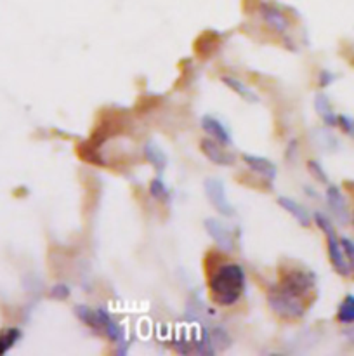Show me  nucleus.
I'll list each match as a JSON object with an SVG mask.
<instances>
[{
	"label": "nucleus",
	"mask_w": 354,
	"mask_h": 356,
	"mask_svg": "<svg viewBox=\"0 0 354 356\" xmlns=\"http://www.w3.org/2000/svg\"><path fill=\"white\" fill-rule=\"evenodd\" d=\"M144 155L158 174H162V172L165 171V167H167V155H165L164 150H162L157 143L153 141L146 143Z\"/></svg>",
	"instance_id": "4468645a"
},
{
	"label": "nucleus",
	"mask_w": 354,
	"mask_h": 356,
	"mask_svg": "<svg viewBox=\"0 0 354 356\" xmlns=\"http://www.w3.org/2000/svg\"><path fill=\"white\" fill-rule=\"evenodd\" d=\"M333 82V75L328 73V71H321V77H320V86L321 87H327L328 84H332Z\"/></svg>",
	"instance_id": "b1692460"
},
{
	"label": "nucleus",
	"mask_w": 354,
	"mask_h": 356,
	"mask_svg": "<svg viewBox=\"0 0 354 356\" xmlns=\"http://www.w3.org/2000/svg\"><path fill=\"white\" fill-rule=\"evenodd\" d=\"M337 123H339V126L342 127L344 132H347V134H349V136H353V138H354V122H353V119H349V117H346V115H339V117H337Z\"/></svg>",
	"instance_id": "5701e85b"
},
{
	"label": "nucleus",
	"mask_w": 354,
	"mask_h": 356,
	"mask_svg": "<svg viewBox=\"0 0 354 356\" xmlns=\"http://www.w3.org/2000/svg\"><path fill=\"white\" fill-rule=\"evenodd\" d=\"M200 123H201V129L205 130L210 138L216 139L217 143H220V145H224V146L231 145V136H229L227 129L219 122V120L214 119V117H210V115H205V117H201Z\"/></svg>",
	"instance_id": "9d476101"
},
{
	"label": "nucleus",
	"mask_w": 354,
	"mask_h": 356,
	"mask_svg": "<svg viewBox=\"0 0 354 356\" xmlns=\"http://www.w3.org/2000/svg\"><path fill=\"white\" fill-rule=\"evenodd\" d=\"M149 193L158 202H164V204L170 202V191H168L167 185L160 178L151 179V182H149Z\"/></svg>",
	"instance_id": "f3484780"
},
{
	"label": "nucleus",
	"mask_w": 354,
	"mask_h": 356,
	"mask_svg": "<svg viewBox=\"0 0 354 356\" xmlns=\"http://www.w3.org/2000/svg\"><path fill=\"white\" fill-rule=\"evenodd\" d=\"M243 162H245L246 165L255 172V174L268 179V181H273V179L276 178V165L271 162V160L264 158V156L243 155Z\"/></svg>",
	"instance_id": "9b49d317"
},
{
	"label": "nucleus",
	"mask_w": 354,
	"mask_h": 356,
	"mask_svg": "<svg viewBox=\"0 0 354 356\" xmlns=\"http://www.w3.org/2000/svg\"><path fill=\"white\" fill-rule=\"evenodd\" d=\"M314 221H316L318 228H320V230L325 233V237H327V249H328V256H330V263H332V266L336 268V271L339 273V275L349 276L351 266L346 259V254H344L342 244H340L336 231H333L332 223H330L323 214H314Z\"/></svg>",
	"instance_id": "20e7f679"
},
{
	"label": "nucleus",
	"mask_w": 354,
	"mask_h": 356,
	"mask_svg": "<svg viewBox=\"0 0 354 356\" xmlns=\"http://www.w3.org/2000/svg\"><path fill=\"white\" fill-rule=\"evenodd\" d=\"M19 339H21V331H18V329H9V331L2 332L0 334V355L8 353Z\"/></svg>",
	"instance_id": "6ab92c4d"
},
{
	"label": "nucleus",
	"mask_w": 354,
	"mask_h": 356,
	"mask_svg": "<svg viewBox=\"0 0 354 356\" xmlns=\"http://www.w3.org/2000/svg\"><path fill=\"white\" fill-rule=\"evenodd\" d=\"M337 318L340 323H354V296H346L340 302L339 311H337Z\"/></svg>",
	"instance_id": "a211bd4d"
},
{
	"label": "nucleus",
	"mask_w": 354,
	"mask_h": 356,
	"mask_svg": "<svg viewBox=\"0 0 354 356\" xmlns=\"http://www.w3.org/2000/svg\"><path fill=\"white\" fill-rule=\"evenodd\" d=\"M51 296L58 300L66 299V297L70 296V287L64 285V283H58V285H54L53 290H51Z\"/></svg>",
	"instance_id": "4be33fe9"
},
{
	"label": "nucleus",
	"mask_w": 354,
	"mask_h": 356,
	"mask_svg": "<svg viewBox=\"0 0 354 356\" xmlns=\"http://www.w3.org/2000/svg\"><path fill=\"white\" fill-rule=\"evenodd\" d=\"M268 305L275 315H278L283 320H299L306 313L304 299L294 296L278 283L269 287L268 290Z\"/></svg>",
	"instance_id": "7ed1b4c3"
},
{
	"label": "nucleus",
	"mask_w": 354,
	"mask_h": 356,
	"mask_svg": "<svg viewBox=\"0 0 354 356\" xmlns=\"http://www.w3.org/2000/svg\"><path fill=\"white\" fill-rule=\"evenodd\" d=\"M261 14L264 18L266 25L271 28L276 34H285L288 28V18L285 16V12L280 8H276L273 4H262L261 5Z\"/></svg>",
	"instance_id": "1a4fd4ad"
},
{
	"label": "nucleus",
	"mask_w": 354,
	"mask_h": 356,
	"mask_svg": "<svg viewBox=\"0 0 354 356\" xmlns=\"http://www.w3.org/2000/svg\"><path fill=\"white\" fill-rule=\"evenodd\" d=\"M278 285L301 299H306L316 287V276L313 271L304 270V268H288L281 271Z\"/></svg>",
	"instance_id": "39448f33"
},
{
	"label": "nucleus",
	"mask_w": 354,
	"mask_h": 356,
	"mask_svg": "<svg viewBox=\"0 0 354 356\" xmlns=\"http://www.w3.org/2000/svg\"><path fill=\"white\" fill-rule=\"evenodd\" d=\"M340 244H342L344 254H346V259H347V263H349L351 270L354 271V241L349 240V238H342Z\"/></svg>",
	"instance_id": "412c9836"
},
{
	"label": "nucleus",
	"mask_w": 354,
	"mask_h": 356,
	"mask_svg": "<svg viewBox=\"0 0 354 356\" xmlns=\"http://www.w3.org/2000/svg\"><path fill=\"white\" fill-rule=\"evenodd\" d=\"M203 189H205V195L209 198V202L212 204V207L216 209L219 214L223 215H233L235 214V209H233L231 202L227 198L226 189H224V185L216 178H209L205 179L203 182Z\"/></svg>",
	"instance_id": "423d86ee"
},
{
	"label": "nucleus",
	"mask_w": 354,
	"mask_h": 356,
	"mask_svg": "<svg viewBox=\"0 0 354 356\" xmlns=\"http://www.w3.org/2000/svg\"><path fill=\"white\" fill-rule=\"evenodd\" d=\"M75 316L84 322L86 325H89L92 331L99 332V334L106 335L110 341H113L115 344H122L125 341V335H123V329L120 327V323L110 315L106 309L103 308H89L86 305H79L73 308Z\"/></svg>",
	"instance_id": "f03ea898"
},
{
	"label": "nucleus",
	"mask_w": 354,
	"mask_h": 356,
	"mask_svg": "<svg viewBox=\"0 0 354 356\" xmlns=\"http://www.w3.org/2000/svg\"><path fill=\"white\" fill-rule=\"evenodd\" d=\"M245 271L236 263L220 264L209 276L210 297L223 308L236 305L245 294Z\"/></svg>",
	"instance_id": "f257e3e1"
},
{
	"label": "nucleus",
	"mask_w": 354,
	"mask_h": 356,
	"mask_svg": "<svg viewBox=\"0 0 354 356\" xmlns=\"http://www.w3.org/2000/svg\"><path fill=\"white\" fill-rule=\"evenodd\" d=\"M327 202H328V207L332 209L333 214L346 223L347 221V207H346V200H344L342 193H340V189L337 186H328L327 189Z\"/></svg>",
	"instance_id": "ddd939ff"
},
{
	"label": "nucleus",
	"mask_w": 354,
	"mask_h": 356,
	"mask_svg": "<svg viewBox=\"0 0 354 356\" xmlns=\"http://www.w3.org/2000/svg\"><path fill=\"white\" fill-rule=\"evenodd\" d=\"M203 226H205L210 238L219 245L220 250H226V252L233 250V247H235V238H233L231 228L226 226L223 221H219V219L216 217L205 219V221H203Z\"/></svg>",
	"instance_id": "0eeeda50"
},
{
	"label": "nucleus",
	"mask_w": 354,
	"mask_h": 356,
	"mask_svg": "<svg viewBox=\"0 0 354 356\" xmlns=\"http://www.w3.org/2000/svg\"><path fill=\"white\" fill-rule=\"evenodd\" d=\"M314 108H316V113L323 119V122L327 126H337V115L333 113L330 101H328V97L325 94H318L314 97Z\"/></svg>",
	"instance_id": "dca6fc26"
},
{
	"label": "nucleus",
	"mask_w": 354,
	"mask_h": 356,
	"mask_svg": "<svg viewBox=\"0 0 354 356\" xmlns=\"http://www.w3.org/2000/svg\"><path fill=\"white\" fill-rule=\"evenodd\" d=\"M278 205H280L281 209H285L290 215H294L295 221H297L299 224H302V226L307 228L311 224V215L307 214L306 209L302 207L301 204H297L295 200H292V198L280 197L278 198Z\"/></svg>",
	"instance_id": "f8f14e48"
},
{
	"label": "nucleus",
	"mask_w": 354,
	"mask_h": 356,
	"mask_svg": "<svg viewBox=\"0 0 354 356\" xmlns=\"http://www.w3.org/2000/svg\"><path fill=\"white\" fill-rule=\"evenodd\" d=\"M223 84H224V86L229 87V89H231L235 94H238V96L242 97V99H245L246 103H257V101H259L257 94L250 89L249 86H245L242 80H238V78L223 77Z\"/></svg>",
	"instance_id": "2eb2a0df"
},
{
	"label": "nucleus",
	"mask_w": 354,
	"mask_h": 356,
	"mask_svg": "<svg viewBox=\"0 0 354 356\" xmlns=\"http://www.w3.org/2000/svg\"><path fill=\"white\" fill-rule=\"evenodd\" d=\"M307 169H309V172L313 174L314 179H318L320 182H328V178L327 174H325L323 167H321L316 160H309V162H307Z\"/></svg>",
	"instance_id": "aec40b11"
},
{
	"label": "nucleus",
	"mask_w": 354,
	"mask_h": 356,
	"mask_svg": "<svg viewBox=\"0 0 354 356\" xmlns=\"http://www.w3.org/2000/svg\"><path fill=\"white\" fill-rule=\"evenodd\" d=\"M201 153L207 156L216 165H223V167H229L235 165V155L227 152L224 145L217 143L216 139H201L200 141Z\"/></svg>",
	"instance_id": "6e6552de"
}]
</instances>
